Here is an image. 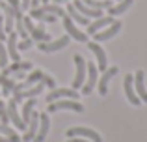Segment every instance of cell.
Instances as JSON below:
<instances>
[{"instance_id":"obj_29","label":"cell","mask_w":147,"mask_h":142,"mask_svg":"<svg viewBox=\"0 0 147 142\" xmlns=\"http://www.w3.org/2000/svg\"><path fill=\"white\" fill-rule=\"evenodd\" d=\"M41 75H43V71H41V69H34L28 77H26V82H28L30 86H34L36 82H39V80H41Z\"/></svg>"},{"instance_id":"obj_13","label":"cell","mask_w":147,"mask_h":142,"mask_svg":"<svg viewBox=\"0 0 147 142\" xmlns=\"http://www.w3.org/2000/svg\"><path fill=\"white\" fill-rule=\"evenodd\" d=\"M132 80H134L132 73L125 75V80H123V86H125V95H127V99H129V103H130V105H134V107H138L142 101L138 99V95H136V90H134V86H132Z\"/></svg>"},{"instance_id":"obj_8","label":"cell","mask_w":147,"mask_h":142,"mask_svg":"<svg viewBox=\"0 0 147 142\" xmlns=\"http://www.w3.org/2000/svg\"><path fill=\"white\" fill-rule=\"evenodd\" d=\"M117 71H119L117 66L106 67V69L102 71V77L97 80V86H99V94H100V95H106V92H108V82H110V80L114 79L115 75H117Z\"/></svg>"},{"instance_id":"obj_9","label":"cell","mask_w":147,"mask_h":142,"mask_svg":"<svg viewBox=\"0 0 147 142\" xmlns=\"http://www.w3.org/2000/svg\"><path fill=\"white\" fill-rule=\"evenodd\" d=\"M134 90H136V95L142 103H147V88H145V73L144 71H136L134 75Z\"/></svg>"},{"instance_id":"obj_19","label":"cell","mask_w":147,"mask_h":142,"mask_svg":"<svg viewBox=\"0 0 147 142\" xmlns=\"http://www.w3.org/2000/svg\"><path fill=\"white\" fill-rule=\"evenodd\" d=\"M17 37H19V34L13 32V30L7 34V47H6V51H7V56H9L13 62H21V56H19V52H17Z\"/></svg>"},{"instance_id":"obj_36","label":"cell","mask_w":147,"mask_h":142,"mask_svg":"<svg viewBox=\"0 0 147 142\" xmlns=\"http://www.w3.org/2000/svg\"><path fill=\"white\" fill-rule=\"evenodd\" d=\"M24 75H26V71H15L13 79H24Z\"/></svg>"},{"instance_id":"obj_20","label":"cell","mask_w":147,"mask_h":142,"mask_svg":"<svg viewBox=\"0 0 147 142\" xmlns=\"http://www.w3.org/2000/svg\"><path fill=\"white\" fill-rule=\"evenodd\" d=\"M0 10L4 11V30H6V34H9L13 30V10L7 2H0Z\"/></svg>"},{"instance_id":"obj_39","label":"cell","mask_w":147,"mask_h":142,"mask_svg":"<svg viewBox=\"0 0 147 142\" xmlns=\"http://www.w3.org/2000/svg\"><path fill=\"white\" fill-rule=\"evenodd\" d=\"M39 4H41V0H32L30 6H32V7H39Z\"/></svg>"},{"instance_id":"obj_2","label":"cell","mask_w":147,"mask_h":142,"mask_svg":"<svg viewBox=\"0 0 147 142\" xmlns=\"http://www.w3.org/2000/svg\"><path fill=\"white\" fill-rule=\"evenodd\" d=\"M22 22H24V28L30 32V37H32V41H39V43H45V41H50L52 37H50V34H47L43 30V26H36L32 22V17H22Z\"/></svg>"},{"instance_id":"obj_40","label":"cell","mask_w":147,"mask_h":142,"mask_svg":"<svg viewBox=\"0 0 147 142\" xmlns=\"http://www.w3.org/2000/svg\"><path fill=\"white\" fill-rule=\"evenodd\" d=\"M0 142H7L6 139H4V137H0Z\"/></svg>"},{"instance_id":"obj_1","label":"cell","mask_w":147,"mask_h":142,"mask_svg":"<svg viewBox=\"0 0 147 142\" xmlns=\"http://www.w3.org/2000/svg\"><path fill=\"white\" fill-rule=\"evenodd\" d=\"M58 110H73V112H82L84 107L75 99H58V101L49 103L47 112H58Z\"/></svg>"},{"instance_id":"obj_41","label":"cell","mask_w":147,"mask_h":142,"mask_svg":"<svg viewBox=\"0 0 147 142\" xmlns=\"http://www.w3.org/2000/svg\"><path fill=\"white\" fill-rule=\"evenodd\" d=\"M2 107H4V103H2V101H0V109H2Z\"/></svg>"},{"instance_id":"obj_28","label":"cell","mask_w":147,"mask_h":142,"mask_svg":"<svg viewBox=\"0 0 147 142\" xmlns=\"http://www.w3.org/2000/svg\"><path fill=\"white\" fill-rule=\"evenodd\" d=\"M37 10L41 13H50V15H56V17H63L65 15V10L60 7L58 4H54V6H43V7H37Z\"/></svg>"},{"instance_id":"obj_23","label":"cell","mask_w":147,"mask_h":142,"mask_svg":"<svg viewBox=\"0 0 147 142\" xmlns=\"http://www.w3.org/2000/svg\"><path fill=\"white\" fill-rule=\"evenodd\" d=\"M32 67H34V66H32L30 62H13L11 66L4 67L0 75H6V77H9V73H15V71H26V73H28L30 69H32Z\"/></svg>"},{"instance_id":"obj_35","label":"cell","mask_w":147,"mask_h":142,"mask_svg":"<svg viewBox=\"0 0 147 142\" xmlns=\"http://www.w3.org/2000/svg\"><path fill=\"white\" fill-rule=\"evenodd\" d=\"M0 120H2V124L4 125H7V122H9V118H7V112H6V109H0Z\"/></svg>"},{"instance_id":"obj_6","label":"cell","mask_w":147,"mask_h":142,"mask_svg":"<svg viewBox=\"0 0 147 142\" xmlns=\"http://www.w3.org/2000/svg\"><path fill=\"white\" fill-rule=\"evenodd\" d=\"M63 26H65V30H67V34L73 37V39H76V41H80V43H86L88 41V36L82 32V30H78L75 26V21H73L71 17H69L67 13L63 15Z\"/></svg>"},{"instance_id":"obj_17","label":"cell","mask_w":147,"mask_h":142,"mask_svg":"<svg viewBox=\"0 0 147 142\" xmlns=\"http://www.w3.org/2000/svg\"><path fill=\"white\" fill-rule=\"evenodd\" d=\"M37 127H39V114L37 112H32V118H30V122L26 124V129H24V137H22V140L24 142H32L34 137H36L37 133Z\"/></svg>"},{"instance_id":"obj_12","label":"cell","mask_w":147,"mask_h":142,"mask_svg":"<svg viewBox=\"0 0 147 142\" xmlns=\"http://www.w3.org/2000/svg\"><path fill=\"white\" fill-rule=\"evenodd\" d=\"M63 97L76 99L78 94H76V90H73V88H54L45 99H47V103H52V101H58V99H63Z\"/></svg>"},{"instance_id":"obj_16","label":"cell","mask_w":147,"mask_h":142,"mask_svg":"<svg viewBox=\"0 0 147 142\" xmlns=\"http://www.w3.org/2000/svg\"><path fill=\"white\" fill-rule=\"evenodd\" d=\"M43 92V84H36V86H30L28 90H22V92H15L13 94V101L15 103H21V101H24V99H28V97H37V95Z\"/></svg>"},{"instance_id":"obj_31","label":"cell","mask_w":147,"mask_h":142,"mask_svg":"<svg viewBox=\"0 0 147 142\" xmlns=\"http://www.w3.org/2000/svg\"><path fill=\"white\" fill-rule=\"evenodd\" d=\"M39 82L43 84V86L50 88V90H54V88H56V80H54L50 75H47V73H43V75H41V80H39Z\"/></svg>"},{"instance_id":"obj_5","label":"cell","mask_w":147,"mask_h":142,"mask_svg":"<svg viewBox=\"0 0 147 142\" xmlns=\"http://www.w3.org/2000/svg\"><path fill=\"white\" fill-rule=\"evenodd\" d=\"M67 137H69V139H73V137H80V139H88L91 142H102V139H100L99 133L93 131V129H90V127H71V129H67Z\"/></svg>"},{"instance_id":"obj_27","label":"cell","mask_w":147,"mask_h":142,"mask_svg":"<svg viewBox=\"0 0 147 142\" xmlns=\"http://www.w3.org/2000/svg\"><path fill=\"white\" fill-rule=\"evenodd\" d=\"M13 86H15L13 79H9V77H6V75H0V88H2V94L6 95V97L13 92Z\"/></svg>"},{"instance_id":"obj_22","label":"cell","mask_w":147,"mask_h":142,"mask_svg":"<svg viewBox=\"0 0 147 142\" xmlns=\"http://www.w3.org/2000/svg\"><path fill=\"white\" fill-rule=\"evenodd\" d=\"M65 13H67L69 17H71L73 21H75V22H78V24H84V26H88V24H90V19H88V17H84V15L80 13V11L76 10L75 6H73V2H69L67 6H65Z\"/></svg>"},{"instance_id":"obj_30","label":"cell","mask_w":147,"mask_h":142,"mask_svg":"<svg viewBox=\"0 0 147 142\" xmlns=\"http://www.w3.org/2000/svg\"><path fill=\"white\" fill-rule=\"evenodd\" d=\"M7 62H9V56H7V51L4 47V43L0 41V67H7Z\"/></svg>"},{"instance_id":"obj_4","label":"cell","mask_w":147,"mask_h":142,"mask_svg":"<svg viewBox=\"0 0 147 142\" xmlns=\"http://www.w3.org/2000/svg\"><path fill=\"white\" fill-rule=\"evenodd\" d=\"M75 67H76V73H75V79H73V90H78L86 82V60L80 54L75 56Z\"/></svg>"},{"instance_id":"obj_25","label":"cell","mask_w":147,"mask_h":142,"mask_svg":"<svg viewBox=\"0 0 147 142\" xmlns=\"http://www.w3.org/2000/svg\"><path fill=\"white\" fill-rule=\"evenodd\" d=\"M37 105V99L36 97H30L28 101L22 105V112H21V118H22V122L24 124H28L30 122V118H32V112H34V107Z\"/></svg>"},{"instance_id":"obj_11","label":"cell","mask_w":147,"mask_h":142,"mask_svg":"<svg viewBox=\"0 0 147 142\" xmlns=\"http://www.w3.org/2000/svg\"><path fill=\"white\" fill-rule=\"evenodd\" d=\"M88 47H90V51L95 54V58H97V69L104 71L108 67V60H106V52H104V49L100 47L97 41H91V43H88Z\"/></svg>"},{"instance_id":"obj_38","label":"cell","mask_w":147,"mask_h":142,"mask_svg":"<svg viewBox=\"0 0 147 142\" xmlns=\"http://www.w3.org/2000/svg\"><path fill=\"white\" fill-rule=\"evenodd\" d=\"M30 2H32V0H21V10H28Z\"/></svg>"},{"instance_id":"obj_34","label":"cell","mask_w":147,"mask_h":142,"mask_svg":"<svg viewBox=\"0 0 147 142\" xmlns=\"http://www.w3.org/2000/svg\"><path fill=\"white\" fill-rule=\"evenodd\" d=\"M6 39H7V34L4 30V17L0 15V41H6Z\"/></svg>"},{"instance_id":"obj_26","label":"cell","mask_w":147,"mask_h":142,"mask_svg":"<svg viewBox=\"0 0 147 142\" xmlns=\"http://www.w3.org/2000/svg\"><path fill=\"white\" fill-rule=\"evenodd\" d=\"M0 135L6 137V140H7V142H22V139L13 131V129L7 127V125H4V124H0Z\"/></svg>"},{"instance_id":"obj_10","label":"cell","mask_w":147,"mask_h":142,"mask_svg":"<svg viewBox=\"0 0 147 142\" xmlns=\"http://www.w3.org/2000/svg\"><path fill=\"white\" fill-rule=\"evenodd\" d=\"M121 30V22L119 21H114L110 26H106V28H102V30H99L97 34H93L95 36V41L97 43H100V41H108V39H112V37L115 36V34Z\"/></svg>"},{"instance_id":"obj_15","label":"cell","mask_w":147,"mask_h":142,"mask_svg":"<svg viewBox=\"0 0 147 142\" xmlns=\"http://www.w3.org/2000/svg\"><path fill=\"white\" fill-rule=\"evenodd\" d=\"M49 127H50V118L47 112L39 114V127H37V133L36 137H34L32 142H43L47 139V133H49Z\"/></svg>"},{"instance_id":"obj_24","label":"cell","mask_w":147,"mask_h":142,"mask_svg":"<svg viewBox=\"0 0 147 142\" xmlns=\"http://www.w3.org/2000/svg\"><path fill=\"white\" fill-rule=\"evenodd\" d=\"M132 2H134V0H119V2L115 4V6L108 7V13H110V17H115V15L125 13V11L129 10L130 6H132Z\"/></svg>"},{"instance_id":"obj_32","label":"cell","mask_w":147,"mask_h":142,"mask_svg":"<svg viewBox=\"0 0 147 142\" xmlns=\"http://www.w3.org/2000/svg\"><path fill=\"white\" fill-rule=\"evenodd\" d=\"M32 45H34V41H32V39H22L21 43L17 45V49H19V51H28Z\"/></svg>"},{"instance_id":"obj_18","label":"cell","mask_w":147,"mask_h":142,"mask_svg":"<svg viewBox=\"0 0 147 142\" xmlns=\"http://www.w3.org/2000/svg\"><path fill=\"white\" fill-rule=\"evenodd\" d=\"M73 6H75L76 10H78L84 17H88V19H99V17H102V10H95V7L86 6L82 0H75V2H73Z\"/></svg>"},{"instance_id":"obj_7","label":"cell","mask_w":147,"mask_h":142,"mask_svg":"<svg viewBox=\"0 0 147 142\" xmlns=\"http://www.w3.org/2000/svg\"><path fill=\"white\" fill-rule=\"evenodd\" d=\"M69 45V36L65 37H58V39H50V41H45V43H39V51L41 52H56L60 49H65Z\"/></svg>"},{"instance_id":"obj_3","label":"cell","mask_w":147,"mask_h":142,"mask_svg":"<svg viewBox=\"0 0 147 142\" xmlns=\"http://www.w3.org/2000/svg\"><path fill=\"white\" fill-rule=\"evenodd\" d=\"M86 71H88V82L82 84V94L84 95H90L93 92V88L97 86V80H99V69L97 66H93L91 62L86 64Z\"/></svg>"},{"instance_id":"obj_21","label":"cell","mask_w":147,"mask_h":142,"mask_svg":"<svg viewBox=\"0 0 147 142\" xmlns=\"http://www.w3.org/2000/svg\"><path fill=\"white\" fill-rule=\"evenodd\" d=\"M114 21H115V19L110 17V15H108V17H99V19H95V22H90V24H88V34H97L99 30L110 26Z\"/></svg>"},{"instance_id":"obj_14","label":"cell","mask_w":147,"mask_h":142,"mask_svg":"<svg viewBox=\"0 0 147 142\" xmlns=\"http://www.w3.org/2000/svg\"><path fill=\"white\" fill-rule=\"evenodd\" d=\"M6 112H7V118H9V122H13V125H15L17 129H26V124L22 122L21 114H19V110H17V103H15L13 99L7 103Z\"/></svg>"},{"instance_id":"obj_37","label":"cell","mask_w":147,"mask_h":142,"mask_svg":"<svg viewBox=\"0 0 147 142\" xmlns=\"http://www.w3.org/2000/svg\"><path fill=\"white\" fill-rule=\"evenodd\" d=\"M67 142H90L88 139H80V137H73V139H69Z\"/></svg>"},{"instance_id":"obj_33","label":"cell","mask_w":147,"mask_h":142,"mask_svg":"<svg viewBox=\"0 0 147 142\" xmlns=\"http://www.w3.org/2000/svg\"><path fill=\"white\" fill-rule=\"evenodd\" d=\"M6 2L11 6V10H13V15L19 13V11H22V10H21V2H19V0H6Z\"/></svg>"}]
</instances>
